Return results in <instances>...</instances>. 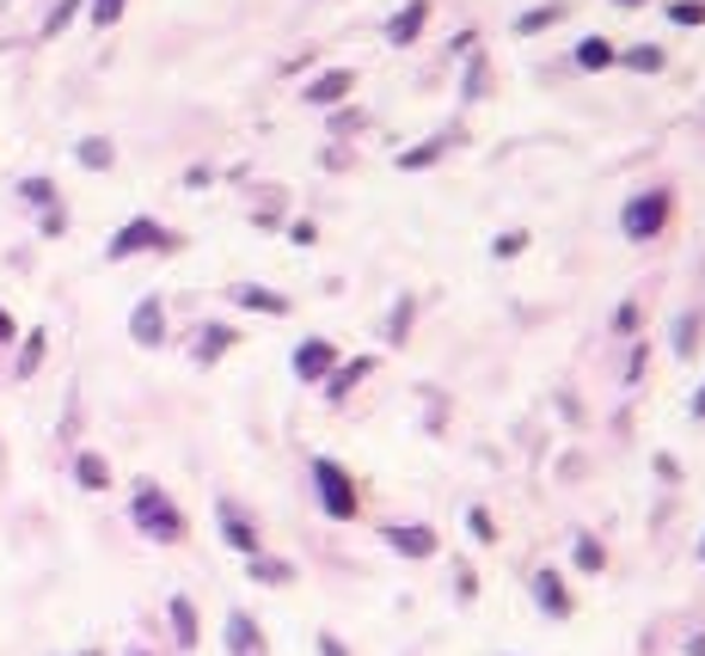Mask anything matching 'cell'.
<instances>
[{
  "label": "cell",
  "instance_id": "6da1fadb",
  "mask_svg": "<svg viewBox=\"0 0 705 656\" xmlns=\"http://www.w3.org/2000/svg\"><path fill=\"white\" fill-rule=\"evenodd\" d=\"M129 516H136V528L148 534V540H160V547L185 540V516H178V503L166 497L160 484H136V497H129Z\"/></svg>",
  "mask_w": 705,
  "mask_h": 656
},
{
  "label": "cell",
  "instance_id": "7a4b0ae2",
  "mask_svg": "<svg viewBox=\"0 0 705 656\" xmlns=\"http://www.w3.org/2000/svg\"><path fill=\"white\" fill-rule=\"evenodd\" d=\"M314 491H319V509L331 522H350L356 516V491H350V472L338 460H314Z\"/></svg>",
  "mask_w": 705,
  "mask_h": 656
},
{
  "label": "cell",
  "instance_id": "3957f363",
  "mask_svg": "<svg viewBox=\"0 0 705 656\" xmlns=\"http://www.w3.org/2000/svg\"><path fill=\"white\" fill-rule=\"evenodd\" d=\"M669 227V190H644V197H632L626 203V234L632 239H650Z\"/></svg>",
  "mask_w": 705,
  "mask_h": 656
},
{
  "label": "cell",
  "instance_id": "277c9868",
  "mask_svg": "<svg viewBox=\"0 0 705 656\" xmlns=\"http://www.w3.org/2000/svg\"><path fill=\"white\" fill-rule=\"evenodd\" d=\"M178 239L160 227V221H129V227H117L110 234V258H129V251H173Z\"/></svg>",
  "mask_w": 705,
  "mask_h": 656
},
{
  "label": "cell",
  "instance_id": "5b68a950",
  "mask_svg": "<svg viewBox=\"0 0 705 656\" xmlns=\"http://www.w3.org/2000/svg\"><path fill=\"white\" fill-rule=\"evenodd\" d=\"M215 516H221V534H227V547H234V552H258V528L246 522V509H239V503L221 497V503H215Z\"/></svg>",
  "mask_w": 705,
  "mask_h": 656
},
{
  "label": "cell",
  "instance_id": "8992f818",
  "mask_svg": "<svg viewBox=\"0 0 705 656\" xmlns=\"http://www.w3.org/2000/svg\"><path fill=\"white\" fill-rule=\"evenodd\" d=\"M129 331H136V344H148V350L166 338V313H160V295H148L136 313H129Z\"/></svg>",
  "mask_w": 705,
  "mask_h": 656
},
{
  "label": "cell",
  "instance_id": "52a82bcc",
  "mask_svg": "<svg viewBox=\"0 0 705 656\" xmlns=\"http://www.w3.org/2000/svg\"><path fill=\"white\" fill-rule=\"evenodd\" d=\"M227 651L234 656H265V639H258V625H251V613H227Z\"/></svg>",
  "mask_w": 705,
  "mask_h": 656
},
{
  "label": "cell",
  "instance_id": "ba28073f",
  "mask_svg": "<svg viewBox=\"0 0 705 656\" xmlns=\"http://www.w3.org/2000/svg\"><path fill=\"white\" fill-rule=\"evenodd\" d=\"M331 362H338V350L319 344V338H307V344L295 350V375H301V380H319V375L331 368Z\"/></svg>",
  "mask_w": 705,
  "mask_h": 656
},
{
  "label": "cell",
  "instance_id": "9c48e42d",
  "mask_svg": "<svg viewBox=\"0 0 705 656\" xmlns=\"http://www.w3.org/2000/svg\"><path fill=\"white\" fill-rule=\"evenodd\" d=\"M392 552H406V559H430L436 552V528H387Z\"/></svg>",
  "mask_w": 705,
  "mask_h": 656
},
{
  "label": "cell",
  "instance_id": "30bf717a",
  "mask_svg": "<svg viewBox=\"0 0 705 656\" xmlns=\"http://www.w3.org/2000/svg\"><path fill=\"white\" fill-rule=\"evenodd\" d=\"M350 86H356V74H350V68H331V74H319L314 86H307V98H314V105H338Z\"/></svg>",
  "mask_w": 705,
  "mask_h": 656
},
{
  "label": "cell",
  "instance_id": "8fae6325",
  "mask_svg": "<svg viewBox=\"0 0 705 656\" xmlns=\"http://www.w3.org/2000/svg\"><path fill=\"white\" fill-rule=\"evenodd\" d=\"M533 601H540V608L547 613H571V595H564V583H559V571H540V577H533Z\"/></svg>",
  "mask_w": 705,
  "mask_h": 656
},
{
  "label": "cell",
  "instance_id": "7c38bea8",
  "mask_svg": "<svg viewBox=\"0 0 705 656\" xmlns=\"http://www.w3.org/2000/svg\"><path fill=\"white\" fill-rule=\"evenodd\" d=\"M423 19H430V0H406V13L387 25V37H392V44H411V37L423 32Z\"/></svg>",
  "mask_w": 705,
  "mask_h": 656
},
{
  "label": "cell",
  "instance_id": "4fadbf2b",
  "mask_svg": "<svg viewBox=\"0 0 705 656\" xmlns=\"http://www.w3.org/2000/svg\"><path fill=\"white\" fill-rule=\"evenodd\" d=\"M74 472H80V484H86V491H105V484H110V467L98 460V454H80Z\"/></svg>",
  "mask_w": 705,
  "mask_h": 656
},
{
  "label": "cell",
  "instance_id": "5bb4252c",
  "mask_svg": "<svg viewBox=\"0 0 705 656\" xmlns=\"http://www.w3.org/2000/svg\"><path fill=\"white\" fill-rule=\"evenodd\" d=\"M577 62H583V68H613V44H608V37H583V44H577Z\"/></svg>",
  "mask_w": 705,
  "mask_h": 656
},
{
  "label": "cell",
  "instance_id": "9a60e30c",
  "mask_svg": "<svg viewBox=\"0 0 705 656\" xmlns=\"http://www.w3.org/2000/svg\"><path fill=\"white\" fill-rule=\"evenodd\" d=\"M173 632H178V644H197V608H190L185 595L173 601Z\"/></svg>",
  "mask_w": 705,
  "mask_h": 656
},
{
  "label": "cell",
  "instance_id": "2e32d148",
  "mask_svg": "<svg viewBox=\"0 0 705 656\" xmlns=\"http://www.w3.org/2000/svg\"><path fill=\"white\" fill-rule=\"evenodd\" d=\"M234 301H246V307H258V313H289V301L270 295V289H234Z\"/></svg>",
  "mask_w": 705,
  "mask_h": 656
},
{
  "label": "cell",
  "instance_id": "e0dca14e",
  "mask_svg": "<svg viewBox=\"0 0 705 656\" xmlns=\"http://www.w3.org/2000/svg\"><path fill=\"white\" fill-rule=\"evenodd\" d=\"M620 62H626V68H638V74H657V68H662V49H650V44L620 49Z\"/></svg>",
  "mask_w": 705,
  "mask_h": 656
},
{
  "label": "cell",
  "instance_id": "ac0fdd59",
  "mask_svg": "<svg viewBox=\"0 0 705 656\" xmlns=\"http://www.w3.org/2000/svg\"><path fill=\"white\" fill-rule=\"evenodd\" d=\"M80 160H86L93 173H105V166H110V141L105 136H86V141H80Z\"/></svg>",
  "mask_w": 705,
  "mask_h": 656
},
{
  "label": "cell",
  "instance_id": "d6986e66",
  "mask_svg": "<svg viewBox=\"0 0 705 656\" xmlns=\"http://www.w3.org/2000/svg\"><path fill=\"white\" fill-rule=\"evenodd\" d=\"M227 344H234V331L209 326V331H203V350H197V356H203V362H215V356H221V350H227Z\"/></svg>",
  "mask_w": 705,
  "mask_h": 656
},
{
  "label": "cell",
  "instance_id": "ffe728a7",
  "mask_svg": "<svg viewBox=\"0 0 705 656\" xmlns=\"http://www.w3.org/2000/svg\"><path fill=\"white\" fill-rule=\"evenodd\" d=\"M25 197H32V203L44 209V215L56 209V190H49V178H25Z\"/></svg>",
  "mask_w": 705,
  "mask_h": 656
},
{
  "label": "cell",
  "instance_id": "44dd1931",
  "mask_svg": "<svg viewBox=\"0 0 705 656\" xmlns=\"http://www.w3.org/2000/svg\"><path fill=\"white\" fill-rule=\"evenodd\" d=\"M37 362H44V331H32V344H25V356H19V375H32Z\"/></svg>",
  "mask_w": 705,
  "mask_h": 656
},
{
  "label": "cell",
  "instance_id": "7402d4cb",
  "mask_svg": "<svg viewBox=\"0 0 705 656\" xmlns=\"http://www.w3.org/2000/svg\"><path fill=\"white\" fill-rule=\"evenodd\" d=\"M93 19L98 25H117L124 19V0H93Z\"/></svg>",
  "mask_w": 705,
  "mask_h": 656
},
{
  "label": "cell",
  "instance_id": "603a6c76",
  "mask_svg": "<svg viewBox=\"0 0 705 656\" xmlns=\"http://www.w3.org/2000/svg\"><path fill=\"white\" fill-rule=\"evenodd\" d=\"M442 154V148H436V141H423V148H418V154H406V160H399V166H406V173H411V166H430V160H436Z\"/></svg>",
  "mask_w": 705,
  "mask_h": 656
},
{
  "label": "cell",
  "instance_id": "cb8c5ba5",
  "mask_svg": "<svg viewBox=\"0 0 705 656\" xmlns=\"http://www.w3.org/2000/svg\"><path fill=\"white\" fill-rule=\"evenodd\" d=\"M68 19H74V0H62V7H56V13H49V25H44V32L56 37V32H62V25H68Z\"/></svg>",
  "mask_w": 705,
  "mask_h": 656
},
{
  "label": "cell",
  "instance_id": "d4e9b609",
  "mask_svg": "<svg viewBox=\"0 0 705 656\" xmlns=\"http://www.w3.org/2000/svg\"><path fill=\"white\" fill-rule=\"evenodd\" d=\"M669 13L681 19V25H700V19H705V7H693V0H681V7H669Z\"/></svg>",
  "mask_w": 705,
  "mask_h": 656
},
{
  "label": "cell",
  "instance_id": "484cf974",
  "mask_svg": "<svg viewBox=\"0 0 705 656\" xmlns=\"http://www.w3.org/2000/svg\"><path fill=\"white\" fill-rule=\"evenodd\" d=\"M540 25H552V7H540V13H528V19H521V25H516V32H540Z\"/></svg>",
  "mask_w": 705,
  "mask_h": 656
},
{
  "label": "cell",
  "instance_id": "4316f807",
  "mask_svg": "<svg viewBox=\"0 0 705 656\" xmlns=\"http://www.w3.org/2000/svg\"><path fill=\"white\" fill-rule=\"evenodd\" d=\"M521 246H528V239H521V234H503V239H497V258H516Z\"/></svg>",
  "mask_w": 705,
  "mask_h": 656
},
{
  "label": "cell",
  "instance_id": "83f0119b",
  "mask_svg": "<svg viewBox=\"0 0 705 656\" xmlns=\"http://www.w3.org/2000/svg\"><path fill=\"white\" fill-rule=\"evenodd\" d=\"M319 656H350V651H344L338 639H319Z\"/></svg>",
  "mask_w": 705,
  "mask_h": 656
},
{
  "label": "cell",
  "instance_id": "f1b7e54d",
  "mask_svg": "<svg viewBox=\"0 0 705 656\" xmlns=\"http://www.w3.org/2000/svg\"><path fill=\"white\" fill-rule=\"evenodd\" d=\"M7 338H13V319H7V313H0V344H7Z\"/></svg>",
  "mask_w": 705,
  "mask_h": 656
},
{
  "label": "cell",
  "instance_id": "f546056e",
  "mask_svg": "<svg viewBox=\"0 0 705 656\" xmlns=\"http://www.w3.org/2000/svg\"><path fill=\"white\" fill-rule=\"evenodd\" d=\"M693 411H700V418H705V387H700V399H693Z\"/></svg>",
  "mask_w": 705,
  "mask_h": 656
},
{
  "label": "cell",
  "instance_id": "4dcf8cb0",
  "mask_svg": "<svg viewBox=\"0 0 705 656\" xmlns=\"http://www.w3.org/2000/svg\"><path fill=\"white\" fill-rule=\"evenodd\" d=\"M613 7H644V0H613Z\"/></svg>",
  "mask_w": 705,
  "mask_h": 656
},
{
  "label": "cell",
  "instance_id": "1f68e13d",
  "mask_svg": "<svg viewBox=\"0 0 705 656\" xmlns=\"http://www.w3.org/2000/svg\"><path fill=\"white\" fill-rule=\"evenodd\" d=\"M80 656H98V651H80Z\"/></svg>",
  "mask_w": 705,
  "mask_h": 656
},
{
  "label": "cell",
  "instance_id": "d6a6232c",
  "mask_svg": "<svg viewBox=\"0 0 705 656\" xmlns=\"http://www.w3.org/2000/svg\"><path fill=\"white\" fill-rule=\"evenodd\" d=\"M700 552H705V547H700Z\"/></svg>",
  "mask_w": 705,
  "mask_h": 656
}]
</instances>
